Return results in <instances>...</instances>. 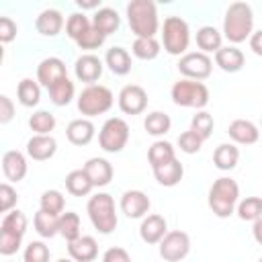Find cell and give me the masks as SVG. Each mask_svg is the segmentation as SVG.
<instances>
[{
  "label": "cell",
  "instance_id": "6da1fadb",
  "mask_svg": "<svg viewBox=\"0 0 262 262\" xmlns=\"http://www.w3.org/2000/svg\"><path fill=\"white\" fill-rule=\"evenodd\" d=\"M254 29V12L250 4L237 0L231 2L223 18V35L229 43H244Z\"/></svg>",
  "mask_w": 262,
  "mask_h": 262
},
{
  "label": "cell",
  "instance_id": "7a4b0ae2",
  "mask_svg": "<svg viewBox=\"0 0 262 262\" xmlns=\"http://www.w3.org/2000/svg\"><path fill=\"white\" fill-rule=\"evenodd\" d=\"M127 20L135 37H154L160 29L156 0H129Z\"/></svg>",
  "mask_w": 262,
  "mask_h": 262
},
{
  "label": "cell",
  "instance_id": "3957f363",
  "mask_svg": "<svg viewBox=\"0 0 262 262\" xmlns=\"http://www.w3.org/2000/svg\"><path fill=\"white\" fill-rule=\"evenodd\" d=\"M237 199H239V186L233 178H227V176L217 178L209 188V207L221 219L229 217L235 211Z\"/></svg>",
  "mask_w": 262,
  "mask_h": 262
},
{
  "label": "cell",
  "instance_id": "277c9868",
  "mask_svg": "<svg viewBox=\"0 0 262 262\" xmlns=\"http://www.w3.org/2000/svg\"><path fill=\"white\" fill-rule=\"evenodd\" d=\"M86 211H88V217H90V221L98 233L108 235L115 231L117 213H115V201L108 192H98V194L90 196Z\"/></svg>",
  "mask_w": 262,
  "mask_h": 262
},
{
  "label": "cell",
  "instance_id": "5b68a950",
  "mask_svg": "<svg viewBox=\"0 0 262 262\" xmlns=\"http://www.w3.org/2000/svg\"><path fill=\"white\" fill-rule=\"evenodd\" d=\"M172 100L178 106H186V108H203L209 102V88L199 82V80H178L172 86Z\"/></svg>",
  "mask_w": 262,
  "mask_h": 262
},
{
  "label": "cell",
  "instance_id": "8992f818",
  "mask_svg": "<svg viewBox=\"0 0 262 262\" xmlns=\"http://www.w3.org/2000/svg\"><path fill=\"white\" fill-rule=\"evenodd\" d=\"M162 43L170 55H182L190 43V31L180 16H168L162 27Z\"/></svg>",
  "mask_w": 262,
  "mask_h": 262
},
{
  "label": "cell",
  "instance_id": "52a82bcc",
  "mask_svg": "<svg viewBox=\"0 0 262 262\" xmlns=\"http://www.w3.org/2000/svg\"><path fill=\"white\" fill-rule=\"evenodd\" d=\"M113 92L100 84H88L78 96V111L86 117H96L113 106Z\"/></svg>",
  "mask_w": 262,
  "mask_h": 262
},
{
  "label": "cell",
  "instance_id": "ba28073f",
  "mask_svg": "<svg viewBox=\"0 0 262 262\" xmlns=\"http://www.w3.org/2000/svg\"><path fill=\"white\" fill-rule=\"evenodd\" d=\"M127 141H129V125L119 117L106 119L98 133L100 147L108 154H119L127 145Z\"/></svg>",
  "mask_w": 262,
  "mask_h": 262
},
{
  "label": "cell",
  "instance_id": "9c48e42d",
  "mask_svg": "<svg viewBox=\"0 0 262 262\" xmlns=\"http://www.w3.org/2000/svg\"><path fill=\"white\" fill-rule=\"evenodd\" d=\"M211 70H213V61L203 51L184 53L178 61V72L190 80H205L211 76Z\"/></svg>",
  "mask_w": 262,
  "mask_h": 262
},
{
  "label": "cell",
  "instance_id": "30bf717a",
  "mask_svg": "<svg viewBox=\"0 0 262 262\" xmlns=\"http://www.w3.org/2000/svg\"><path fill=\"white\" fill-rule=\"evenodd\" d=\"M190 252V237L184 231H168L160 242V256L168 262H178Z\"/></svg>",
  "mask_w": 262,
  "mask_h": 262
},
{
  "label": "cell",
  "instance_id": "8fae6325",
  "mask_svg": "<svg viewBox=\"0 0 262 262\" xmlns=\"http://www.w3.org/2000/svg\"><path fill=\"white\" fill-rule=\"evenodd\" d=\"M147 106V92L137 86V84H129L119 92V108L125 115H139L143 113Z\"/></svg>",
  "mask_w": 262,
  "mask_h": 262
},
{
  "label": "cell",
  "instance_id": "7c38bea8",
  "mask_svg": "<svg viewBox=\"0 0 262 262\" xmlns=\"http://www.w3.org/2000/svg\"><path fill=\"white\" fill-rule=\"evenodd\" d=\"M63 78H68V70L59 57H45L37 66V82L45 88H51L53 84H57Z\"/></svg>",
  "mask_w": 262,
  "mask_h": 262
},
{
  "label": "cell",
  "instance_id": "4fadbf2b",
  "mask_svg": "<svg viewBox=\"0 0 262 262\" xmlns=\"http://www.w3.org/2000/svg\"><path fill=\"white\" fill-rule=\"evenodd\" d=\"M55 151H57V141L49 133H35L27 141V154H29V158H33L37 162H45V160L53 158Z\"/></svg>",
  "mask_w": 262,
  "mask_h": 262
},
{
  "label": "cell",
  "instance_id": "5bb4252c",
  "mask_svg": "<svg viewBox=\"0 0 262 262\" xmlns=\"http://www.w3.org/2000/svg\"><path fill=\"white\" fill-rule=\"evenodd\" d=\"M149 199L145 192L141 190H127L121 196V211L129 217V219H139L145 217L149 211Z\"/></svg>",
  "mask_w": 262,
  "mask_h": 262
},
{
  "label": "cell",
  "instance_id": "9a60e30c",
  "mask_svg": "<svg viewBox=\"0 0 262 262\" xmlns=\"http://www.w3.org/2000/svg\"><path fill=\"white\" fill-rule=\"evenodd\" d=\"M68 254L76 262H92L98 256V244L92 235H78L76 239L68 242Z\"/></svg>",
  "mask_w": 262,
  "mask_h": 262
},
{
  "label": "cell",
  "instance_id": "2e32d148",
  "mask_svg": "<svg viewBox=\"0 0 262 262\" xmlns=\"http://www.w3.org/2000/svg\"><path fill=\"white\" fill-rule=\"evenodd\" d=\"M74 72H76V78H78L80 82L94 84V82L102 76V61H100L96 55H92V53L80 55V57L76 59Z\"/></svg>",
  "mask_w": 262,
  "mask_h": 262
},
{
  "label": "cell",
  "instance_id": "e0dca14e",
  "mask_svg": "<svg viewBox=\"0 0 262 262\" xmlns=\"http://www.w3.org/2000/svg\"><path fill=\"white\" fill-rule=\"evenodd\" d=\"M168 233V223L162 215H147L143 217L141 225H139V237L145 244H160L162 237Z\"/></svg>",
  "mask_w": 262,
  "mask_h": 262
},
{
  "label": "cell",
  "instance_id": "ac0fdd59",
  "mask_svg": "<svg viewBox=\"0 0 262 262\" xmlns=\"http://www.w3.org/2000/svg\"><path fill=\"white\" fill-rule=\"evenodd\" d=\"M2 172L6 176V180L10 182H20L27 176V160L20 151L10 149L2 156Z\"/></svg>",
  "mask_w": 262,
  "mask_h": 262
},
{
  "label": "cell",
  "instance_id": "d6986e66",
  "mask_svg": "<svg viewBox=\"0 0 262 262\" xmlns=\"http://www.w3.org/2000/svg\"><path fill=\"white\" fill-rule=\"evenodd\" d=\"M229 137L235 141V143H242V145H252L260 139V131L258 127L252 123V121H246V119H235L229 123V129H227Z\"/></svg>",
  "mask_w": 262,
  "mask_h": 262
},
{
  "label": "cell",
  "instance_id": "ffe728a7",
  "mask_svg": "<svg viewBox=\"0 0 262 262\" xmlns=\"http://www.w3.org/2000/svg\"><path fill=\"white\" fill-rule=\"evenodd\" d=\"M244 61H246L244 53H242L237 47H233V45L219 47V49L215 51V63H217L223 72H227V74L239 72V70L244 68Z\"/></svg>",
  "mask_w": 262,
  "mask_h": 262
},
{
  "label": "cell",
  "instance_id": "44dd1931",
  "mask_svg": "<svg viewBox=\"0 0 262 262\" xmlns=\"http://www.w3.org/2000/svg\"><path fill=\"white\" fill-rule=\"evenodd\" d=\"M84 170L90 176L94 186H106L113 180V166L104 158H90L84 164Z\"/></svg>",
  "mask_w": 262,
  "mask_h": 262
},
{
  "label": "cell",
  "instance_id": "7402d4cb",
  "mask_svg": "<svg viewBox=\"0 0 262 262\" xmlns=\"http://www.w3.org/2000/svg\"><path fill=\"white\" fill-rule=\"evenodd\" d=\"M66 135L74 145H88L94 137V125L90 119H74L66 127Z\"/></svg>",
  "mask_w": 262,
  "mask_h": 262
},
{
  "label": "cell",
  "instance_id": "603a6c76",
  "mask_svg": "<svg viewBox=\"0 0 262 262\" xmlns=\"http://www.w3.org/2000/svg\"><path fill=\"white\" fill-rule=\"evenodd\" d=\"M61 27H63V16L55 8H47L39 12V16L35 18V29L45 37H55L61 31Z\"/></svg>",
  "mask_w": 262,
  "mask_h": 262
},
{
  "label": "cell",
  "instance_id": "cb8c5ba5",
  "mask_svg": "<svg viewBox=\"0 0 262 262\" xmlns=\"http://www.w3.org/2000/svg\"><path fill=\"white\" fill-rule=\"evenodd\" d=\"M151 170H154L156 180L162 186H176L182 180V174H184V168L176 158H172L170 162H164V164H160V166H156Z\"/></svg>",
  "mask_w": 262,
  "mask_h": 262
},
{
  "label": "cell",
  "instance_id": "d4e9b609",
  "mask_svg": "<svg viewBox=\"0 0 262 262\" xmlns=\"http://www.w3.org/2000/svg\"><path fill=\"white\" fill-rule=\"evenodd\" d=\"M104 61H106L108 70L117 76H125L131 72V55L123 47H111L104 55Z\"/></svg>",
  "mask_w": 262,
  "mask_h": 262
},
{
  "label": "cell",
  "instance_id": "484cf974",
  "mask_svg": "<svg viewBox=\"0 0 262 262\" xmlns=\"http://www.w3.org/2000/svg\"><path fill=\"white\" fill-rule=\"evenodd\" d=\"M66 188L74 196H86L94 188V184H92L90 176L86 174V170L82 168V170H72L66 176Z\"/></svg>",
  "mask_w": 262,
  "mask_h": 262
},
{
  "label": "cell",
  "instance_id": "4316f807",
  "mask_svg": "<svg viewBox=\"0 0 262 262\" xmlns=\"http://www.w3.org/2000/svg\"><path fill=\"white\" fill-rule=\"evenodd\" d=\"M33 225L41 237H53L59 233V215H53V213L39 209L33 217Z\"/></svg>",
  "mask_w": 262,
  "mask_h": 262
},
{
  "label": "cell",
  "instance_id": "83f0119b",
  "mask_svg": "<svg viewBox=\"0 0 262 262\" xmlns=\"http://www.w3.org/2000/svg\"><path fill=\"white\" fill-rule=\"evenodd\" d=\"M237 160H239V149L231 143L217 145V149L213 154V164L219 170H233L237 166Z\"/></svg>",
  "mask_w": 262,
  "mask_h": 262
},
{
  "label": "cell",
  "instance_id": "f1b7e54d",
  "mask_svg": "<svg viewBox=\"0 0 262 262\" xmlns=\"http://www.w3.org/2000/svg\"><path fill=\"white\" fill-rule=\"evenodd\" d=\"M92 25H94L100 33H104V35L108 37L111 33H115V31L119 29L121 18H119L117 10H113V8H98L96 14H94V18H92Z\"/></svg>",
  "mask_w": 262,
  "mask_h": 262
},
{
  "label": "cell",
  "instance_id": "f546056e",
  "mask_svg": "<svg viewBox=\"0 0 262 262\" xmlns=\"http://www.w3.org/2000/svg\"><path fill=\"white\" fill-rule=\"evenodd\" d=\"M196 45L203 53H215L221 47V33L211 25L201 27L196 31Z\"/></svg>",
  "mask_w": 262,
  "mask_h": 262
},
{
  "label": "cell",
  "instance_id": "4dcf8cb0",
  "mask_svg": "<svg viewBox=\"0 0 262 262\" xmlns=\"http://www.w3.org/2000/svg\"><path fill=\"white\" fill-rule=\"evenodd\" d=\"M16 96H18V102L23 106H35L39 100H41V88H39V82L31 80V78H25L18 82V88H16Z\"/></svg>",
  "mask_w": 262,
  "mask_h": 262
},
{
  "label": "cell",
  "instance_id": "1f68e13d",
  "mask_svg": "<svg viewBox=\"0 0 262 262\" xmlns=\"http://www.w3.org/2000/svg\"><path fill=\"white\" fill-rule=\"evenodd\" d=\"M143 127H145V131H147L149 135L160 137V135H166V133L170 131L172 121H170V117H168L166 113H162V111H154V113H149V115L145 117Z\"/></svg>",
  "mask_w": 262,
  "mask_h": 262
},
{
  "label": "cell",
  "instance_id": "d6a6232c",
  "mask_svg": "<svg viewBox=\"0 0 262 262\" xmlns=\"http://www.w3.org/2000/svg\"><path fill=\"white\" fill-rule=\"evenodd\" d=\"M133 55L139 59H156L160 55V43L156 41V37H135L133 41Z\"/></svg>",
  "mask_w": 262,
  "mask_h": 262
},
{
  "label": "cell",
  "instance_id": "836d02e7",
  "mask_svg": "<svg viewBox=\"0 0 262 262\" xmlns=\"http://www.w3.org/2000/svg\"><path fill=\"white\" fill-rule=\"evenodd\" d=\"M47 90H49L51 102H53V104H57V106H66V104H70V102H72V98H74V92H76L74 82H72L70 78L59 80L57 84H53V86H51V88H47Z\"/></svg>",
  "mask_w": 262,
  "mask_h": 262
},
{
  "label": "cell",
  "instance_id": "e575fe53",
  "mask_svg": "<svg viewBox=\"0 0 262 262\" xmlns=\"http://www.w3.org/2000/svg\"><path fill=\"white\" fill-rule=\"evenodd\" d=\"M59 235L66 242H72L78 235H82L80 233V217H78V213L66 211V213L59 215Z\"/></svg>",
  "mask_w": 262,
  "mask_h": 262
},
{
  "label": "cell",
  "instance_id": "d590c367",
  "mask_svg": "<svg viewBox=\"0 0 262 262\" xmlns=\"http://www.w3.org/2000/svg\"><path fill=\"white\" fill-rule=\"evenodd\" d=\"M92 27V23L88 20V16L84 12H74L70 14V18L66 20V35L74 41H78L88 29Z\"/></svg>",
  "mask_w": 262,
  "mask_h": 262
},
{
  "label": "cell",
  "instance_id": "8d00e7d4",
  "mask_svg": "<svg viewBox=\"0 0 262 262\" xmlns=\"http://www.w3.org/2000/svg\"><path fill=\"white\" fill-rule=\"evenodd\" d=\"M172 158H176V154H174L172 143H168V141H156L147 151V160H149L151 168H156L164 162H170Z\"/></svg>",
  "mask_w": 262,
  "mask_h": 262
},
{
  "label": "cell",
  "instance_id": "74e56055",
  "mask_svg": "<svg viewBox=\"0 0 262 262\" xmlns=\"http://www.w3.org/2000/svg\"><path fill=\"white\" fill-rule=\"evenodd\" d=\"M237 217L242 221H256L262 217V199L260 196H246L237 205Z\"/></svg>",
  "mask_w": 262,
  "mask_h": 262
},
{
  "label": "cell",
  "instance_id": "f35d334b",
  "mask_svg": "<svg viewBox=\"0 0 262 262\" xmlns=\"http://www.w3.org/2000/svg\"><path fill=\"white\" fill-rule=\"evenodd\" d=\"M0 229L12 231V233H16V235H25V231H27V217H25V213L18 211V209H10V211L2 217Z\"/></svg>",
  "mask_w": 262,
  "mask_h": 262
},
{
  "label": "cell",
  "instance_id": "ab89813d",
  "mask_svg": "<svg viewBox=\"0 0 262 262\" xmlns=\"http://www.w3.org/2000/svg\"><path fill=\"white\" fill-rule=\"evenodd\" d=\"M29 127L35 133H51L55 129V117L47 111H37L29 119Z\"/></svg>",
  "mask_w": 262,
  "mask_h": 262
},
{
  "label": "cell",
  "instance_id": "60d3db41",
  "mask_svg": "<svg viewBox=\"0 0 262 262\" xmlns=\"http://www.w3.org/2000/svg\"><path fill=\"white\" fill-rule=\"evenodd\" d=\"M63 207H66V199L59 190H45L41 194V209L43 211L53 213V215H61Z\"/></svg>",
  "mask_w": 262,
  "mask_h": 262
},
{
  "label": "cell",
  "instance_id": "b9f144b4",
  "mask_svg": "<svg viewBox=\"0 0 262 262\" xmlns=\"http://www.w3.org/2000/svg\"><path fill=\"white\" fill-rule=\"evenodd\" d=\"M104 39H106V35L104 33H100L94 25L76 41V45L80 47V49H84V51H94V49H98L102 43H104Z\"/></svg>",
  "mask_w": 262,
  "mask_h": 262
},
{
  "label": "cell",
  "instance_id": "7bdbcfd3",
  "mask_svg": "<svg viewBox=\"0 0 262 262\" xmlns=\"http://www.w3.org/2000/svg\"><path fill=\"white\" fill-rule=\"evenodd\" d=\"M190 129H192L196 135H201L203 139H209L211 133H213V117H211L207 111H199V113L192 117V121H190Z\"/></svg>",
  "mask_w": 262,
  "mask_h": 262
},
{
  "label": "cell",
  "instance_id": "ee69618b",
  "mask_svg": "<svg viewBox=\"0 0 262 262\" xmlns=\"http://www.w3.org/2000/svg\"><path fill=\"white\" fill-rule=\"evenodd\" d=\"M203 141H205V139H203L201 135H196L192 129H188V131L180 133V137H178V147H180L184 154H196V151L201 149Z\"/></svg>",
  "mask_w": 262,
  "mask_h": 262
},
{
  "label": "cell",
  "instance_id": "f6af8a7d",
  "mask_svg": "<svg viewBox=\"0 0 262 262\" xmlns=\"http://www.w3.org/2000/svg\"><path fill=\"white\" fill-rule=\"evenodd\" d=\"M20 239H23V235H16V233H12V231L0 229V254H2V256H12V254H16V250L20 248Z\"/></svg>",
  "mask_w": 262,
  "mask_h": 262
},
{
  "label": "cell",
  "instance_id": "bcb514c9",
  "mask_svg": "<svg viewBox=\"0 0 262 262\" xmlns=\"http://www.w3.org/2000/svg\"><path fill=\"white\" fill-rule=\"evenodd\" d=\"M49 248L43 242H31L23 254L25 262H47L49 260Z\"/></svg>",
  "mask_w": 262,
  "mask_h": 262
},
{
  "label": "cell",
  "instance_id": "7dc6e473",
  "mask_svg": "<svg viewBox=\"0 0 262 262\" xmlns=\"http://www.w3.org/2000/svg\"><path fill=\"white\" fill-rule=\"evenodd\" d=\"M18 201V194L16 190L8 184V182H2L0 184V213H8Z\"/></svg>",
  "mask_w": 262,
  "mask_h": 262
},
{
  "label": "cell",
  "instance_id": "c3c4849f",
  "mask_svg": "<svg viewBox=\"0 0 262 262\" xmlns=\"http://www.w3.org/2000/svg\"><path fill=\"white\" fill-rule=\"evenodd\" d=\"M14 37H16V23L10 16H2L0 18V41L10 43Z\"/></svg>",
  "mask_w": 262,
  "mask_h": 262
},
{
  "label": "cell",
  "instance_id": "681fc988",
  "mask_svg": "<svg viewBox=\"0 0 262 262\" xmlns=\"http://www.w3.org/2000/svg\"><path fill=\"white\" fill-rule=\"evenodd\" d=\"M12 117H14V104L6 94H2L0 96V123L6 125L12 121Z\"/></svg>",
  "mask_w": 262,
  "mask_h": 262
},
{
  "label": "cell",
  "instance_id": "f907efd6",
  "mask_svg": "<svg viewBox=\"0 0 262 262\" xmlns=\"http://www.w3.org/2000/svg\"><path fill=\"white\" fill-rule=\"evenodd\" d=\"M102 260H104V262H129L131 256H129V252L123 250V248H108V250L102 254Z\"/></svg>",
  "mask_w": 262,
  "mask_h": 262
},
{
  "label": "cell",
  "instance_id": "816d5d0a",
  "mask_svg": "<svg viewBox=\"0 0 262 262\" xmlns=\"http://www.w3.org/2000/svg\"><path fill=\"white\" fill-rule=\"evenodd\" d=\"M250 49H252L256 55L262 57V29L250 35Z\"/></svg>",
  "mask_w": 262,
  "mask_h": 262
},
{
  "label": "cell",
  "instance_id": "f5cc1de1",
  "mask_svg": "<svg viewBox=\"0 0 262 262\" xmlns=\"http://www.w3.org/2000/svg\"><path fill=\"white\" fill-rule=\"evenodd\" d=\"M252 233H254V239L262 246V217H258L254 221V227H252Z\"/></svg>",
  "mask_w": 262,
  "mask_h": 262
},
{
  "label": "cell",
  "instance_id": "db71d44e",
  "mask_svg": "<svg viewBox=\"0 0 262 262\" xmlns=\"http://www.w3.org/2000/svg\"><path fill=\"white\" fill-rule=\"evenodd\" d=\"M82 10H92V8H98V4L102 0H74Z\"/></svg>",
  "mask_w": 262,
  "mask_h": 262
},
{
  "label": "cell",
  "instance_id": "11a10c76",
  "mask_svg": "<svg viewBox=\"0 0 262 262\" xmlns=\"http://www.w3.org/2000/svg\"><path fill=\"white\" fill-rule=\"evenodd\" d=\"M156 2H160V4H170V2H174V0H156Z\"/></svg>",
  "mask_w": 262,
  "mask_h": 262
},
{
  "label": "cell",
  "instance_id": "9f6ffc18",
  "mask_svg": "<svg viewBox=\"0 0 262 262\" xmlns=\"http://www.w3.org/2000/svg\"><path fill=\"white\" fill-rule=\"evenodd\" d=\"M260 260H262V258H260Z\"/></svg>",
  "mask_w": 262,
  "mask_h": 262
}]
</instances>
